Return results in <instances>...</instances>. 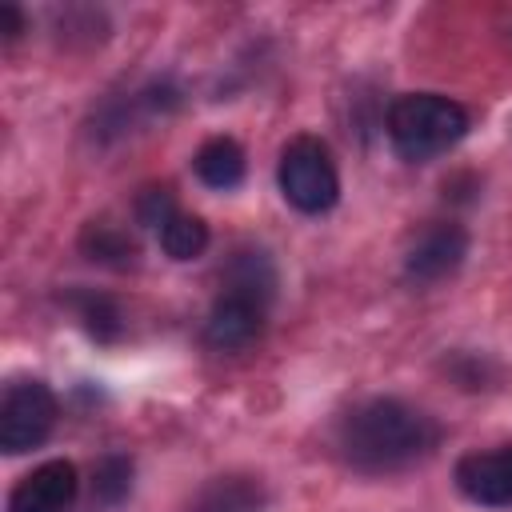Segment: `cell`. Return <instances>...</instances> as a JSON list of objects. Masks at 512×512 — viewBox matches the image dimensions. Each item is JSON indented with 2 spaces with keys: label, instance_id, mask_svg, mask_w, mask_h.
<instances>
[{
  "label": "cell",
  "instance_id": "cell-9",
  "mask_svg": "<svg viewBox=\"0 0 512 512\" xmlns=\"http://www.w3.org/2000/svg\"><path fill=\"white\" fill-rule=\"evenodd\" d=\"M268 492L260 476L248 472H228V476H212L188 504V512H264Z\"/></svg>",
  "mask_w": 512,
  "mask_h": 512
},
{
  "label": "cell",
  "instance_id": "cell-13",
  "mask_svg": "<svg viewBox=\"0 0 512 512\" xmlns=\"http://www.w3.org/2000/svg\"><path fill=\"white\" fill-rule=\"evenodd\" d=\"M68 304L76 308V316L84 320V328H88V336H96V340H116L120 336V308H116V300L112 296H104V292H92V288H80V292H68Z\"/></svg>",
  "mask_w": 512,
  "mask_h": 512
},
{
  "label": "cell",
  "instance_id": "cell-16",
  "mask_svg": "<svg viewBox=\"0 0 512 512\" xmlns=\"http://www.w3.org/2000/svg\"><path fill=\"white\" fill-rule=\"evenodd\" d=\"M172 216H176V196H172L168 184L144 188V192L136 196V220H140L144 228H164Z\"/></svg>",
  "mask_w": 512,
  "mask_h": 512
},
{
  "label": "cell",
  "instance_id": "cell-11",
  "mask_svg": "<svg viewBox=\"0 0 512 512\" xmlns=\"http://www.w3.org/2000/svg\"><path fill=\"white\" fill-rule=\"evenodd\" d=\"M80 252H84L88 260H96V264H108V268H128V264H136V256H140L132 232H128L124 224L108 220V216L84 224V232H80Z\"/></svg>",
  "mask_w": 512,
  "mask_h": 512
},
{
  "label": "cell",
  "instance_id": "cell-15",
  "mask_svg": "<svg viewBox=\"0 0 512 512\" xmlns=\"http://www.w3.org/2000/svg\"><path fill=\"white\" fill-rule=\"evenodd\" d=\"M132 492V456L108 452L92 472V500L104 508H116Z\"/></svg>",
  "mask_w": 512,
  "mask_h": 512
},
{
  "label": "cell",
  "instance_id": "cell-12",
  "mask_svg": "<svg viewBox=\"0 0 512 512\" xmlns=\"http://www.w3.org/2000/svg\"><path fill=\"white\" fill-rule=\"evenodd\" d=\"M224 292L248 296L260 308H268V300L276 296V268L264 252H236L228 272H224Z\"/></svg>",
  "mask_w": 512,
  "mask_h": 512
},
{
  "label": "cell",
  "instance_id": "cell-5",
  "mask_svg": "<svg viewBox=\"0 0 512 512\" xmlns=\"http://www.w3.org/2000/svg\"><path fill=\"white\" fill-rule=\"evenodd\" d=\"M460 496L480 508H512V444L492 452H464L452 468Z\"/></svg>",
  "mask_w": 512,
  "mask_h": 512
},
{
  "label": "cell",
  "instance_id": "cell-8",
  "mask_svg": "<svg viewBox=\"0 0 512 512\" xmlns=\"http://www.w3.org/2000/svg\"><path fill=\"white\" fill-rule=\"evenodd\" d=\"M260 328H264V308L256 300L220 292V300L204 320V340L220 352H236V348H248L260 336Z\"/></svg>",
  "mask_w": 512,
  "mask_h": 512
},
{
  "label": "cell",
  "instance_id": "cell-10",
  "mask_svg": "<svg viewBox=\"0 0 512 512\" xmlns=\"http://www.w3.org/2000/svg\"><path fill=\"white\" fill-rule=\"evenodd\" d=\"M192 168H196V176H200L208 188L228 192V188H236V184L244 180L248 160H244V148H240L232 136H212V140H204V144L196 148Z\"/></svg>",
  "mask_w": 512,
  "mask_h": 512
},
{
  "label": "cell",
  "instance_id": "cell-7",
  "mask_svg": "<svg viewBox=\"0 0 512 512\" xmlns=\"http://www.w3.org/2000/svg\"><path fill=\"white\" fill-rule=\"evenodd\" d=\"M76 464L72 460H44L32 468L8 496V512H68L76 500Z\"/></svg>",
  "mask_w": 512,
  "mask_h": 512
},
{
  "label": "cell",
  "instance_id": "cell-2",
  "mask_svg": "<svg viewBox=\"0 0 512 512\" xmlns=\"http://www.w3.org/2000/svg\"><path fill=\"white\" fill-rule=\"evenodd\" d=\"M468 112L464 104L440 96V92H408V96H396L388 104V140L396 148L400 160H412V164H424V160H436L440 152H448L452 144L464 140L468 132Z\"/></svg>",
  "mask_w": 512,
  "mask_h": 512
},
{
  "label": "cell",
  "instance_id": "cell-3",
  "mask_svg": "<svg viewBox=\"0 0 512 512\" xmlns=\"http://www.w3.org/2000/svg\"><path fill=\"white\" fill-rule=\"evenodd\" d=\"M276 180L284 200L304 212V216H320L340 200V172L336 160L328 152V144L320 136H292L280 148V164H276Z\"/></svg>",
  "mask_w": 512,
  "mask_h": 512
},
{
  "label": "cell",
  "instance_id": "cell-14",
  "mask_svg": "<svg viewBox=\"0 0 512 512\" xmlns=\"http://www.w3.org/2000/svg\"><path fill=\"white\" fill-rule=\"evenodd\" d=\"M160 244L172 260H196L204 248H208V224L200 216H188V212H176L164 228H160Z\"/></svg>",
  "mask_w": 512,
  "mask_h": 512
},
{
  "label": "cell",
  "instance_id": "cell-17",
  "mask_svg": "<svg viewBox=\"0 0 512 512\" xmlns=\"http://www.w3.org/2000/svg\"><path fill=\"white\" fill-rule=\"evenodd\" d=\"M0 32H4L8 44L20 40V32H24V12H20L16 4H4V8H0Z\"/></svg>",
  "mask_w": 512,
  "mask_h": 512
},
{
  "label": "cell",
  "instance_id": "cell-1",
  "mask_svg": "<svg viewBox=\"0 0 512 512\" xmlns=\"http://www.w3.org/2000/svg\"><path fill=\"white\" fill-rule=\"evenodd\" d=\"M440 440V428L420 408L376 396L360 408H352L340 424V452L356 472H400L416 460H424Z\"/></svg>",
  "mask_w": 512,
  "mask_h": 512
},
{
  "label": "cell",
  "instance_id": "cell-6",
  "mask_svg": "<svg viewBox=\"0 0 512 512\" xmlns=\"http://www.w3.org/2000/svg\"><path fill=\"white\" fill-rule=\"evenodd\" d=\"M464 256H468V232L460 224L444 220V224L424 228L412 240V248L404 256V276L416 284H436V280L452 276L464 264Z\"/></svg>",
  "mask_w": 512,
  "mask_h": 512
},
{
  "label": "cell",
  "instance_id": "cell-4",
  "mask_svg": "<svg viewBox=\"0 0 512 512\" xmlns=\"http://www.w3.org/2000/svg\"><path fill=\"white\" fill-rule=\"evenodd\" d=\"M56 416H60V404L44 380L8 384V392L0 400V448L8 456L40 448L48 440V432L56 428Z\"/></svg>",
  "mask_w": 512,
  "mask_h": 512
}]
</instances>
